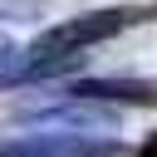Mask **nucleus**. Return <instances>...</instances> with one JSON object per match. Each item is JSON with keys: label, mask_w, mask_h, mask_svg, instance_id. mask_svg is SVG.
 Here are the masks:
<instances>
[{"label": "nucleus", "mask_w": 157, "mask_h": 157, "mask_svg": "<svg viewBox=\"0 0 157 157\" xmlns=\"http://www.w3.org/2000/svg\"><path fill=\"white\" fill-rule=\"evenodd\" d=\"M15 118L29 123V128H49V132H88V137H108V132H118L123 108H118V103H103V98H78V93L49 88V98H25V103L15 108Z\"/></svg>", "instance_id": "nucleus-1"}, {"label": "nucleus", "mask_w": 157, "mask_h": 157, "mask_svg": "<svg viewBox=\"0 0 157 157\" xmlns=\"http://www.w3.org/2000/svg\"><path fill=\"white\" fill-rule=\"evenodd\" d=\"M137 20H152L147 10H93V15H78V20H64L54 29H44L25 54L29 59H49V54H74V49H93L123 29H132Z\"/></svg>", "instance_id": "nucleus-2"}, {"label": "nucleus", "mask_w": 157, "mask_h": 157, "mask_svg": "<svg viewBox=\"0 0 157 157\" xmlns=\"http://www.w3.org/2000/svg\"><path fill=\"white\" fill-rule=\"evenodd\" d=\"M0 157H132V147H123L118 137H88V132H20L0 142Z\"/></svg>", "instance_id": "nucleus-3"}, {"label": "nucleus", "mask_w": 157, "mask_h": 157, "mask_svg": "<svg viewBox=\"0 0 157 157\" xmlns=\"http://www.w3.org/2000/svg\"><path fill=\"white\" fill-rule=\"evenodd\" d=\"M59 93L103 98V103H118V108H157V83L152 78H74Z\"/></svg>", "instance_id": "nucleus-4"}, {"label": "nucleus", "mask_w": 157, "mask_h": 157, "mask_svg": "<svg viewBox=\"0 0 157 157\" xmlns=\"http://www.w3.org/2000/svg\"><path fill=\"white\" fill-rule=\"evenodd\" d=\"M34 74H29V54L10 39V34H0V88H10V83H29Z\"/></svg>", "instance_id": "nucleus-5"}, {"label": "nucleus", "mask_w": 157, "mask_h": 157, "mask_svg": "<svg viewBox=\"0 0 157 157\" xmlns=\"http://www.w3.org/2000/svg\"><path fill=\"white\" fill-rule=\"evenodd\" d=\"M39 5L44 0H0V15L5 20H39Z\"/></svg>", "instance_id": "nucleus-6"}, {"label": "nucleus", "mask_w": 157, "mask_h": 157, "mask_svg": "<svg viewBox=\"0 0 157 157\" xmlns=\"http://www.w3.org/2000/svg\"><path fill=\"white\" fill-rule=\"evenodd\" d=\"M137 157H157V132H152V137H142V147H137Z\"/></svg>", "instance_id": "nucleus-7"}]
</instances>
